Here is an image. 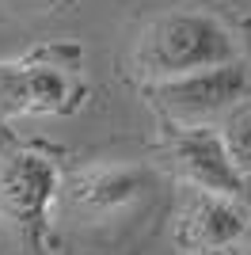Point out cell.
Listing matches in <instances>:
<instances>
[{
  "mask_svg": "<svg viewBox=\"0 0 251 255\" xmlns=\"http://www.w3.org/2000/svg\"><path fill=\"white\" fill-rule=\"evenodd\" d=\"M225 61H236V38L206 11H164L141 31L133 50V69L152 84Z\"/></svg>",
  "mask_w": 251,
  "mask_h": 255,
  "instance_id": "cell-1",
  "label": "cell"
},
{
  "mask_svg": "<svg viewBox=\"0 0 251 255\" xmlns=\"http://www.w3.org/2000/svg\"><path fill=\"white\" fill-rule=\"evenodd\" d=\"M251 92V69L236 57V61L213 65V69H198L187 76H171V80H156L152 84V107L160 115H167L179 126H202L209 118L225 115L232 107L248 99Z\"/></svg>",
  "mask_w": 251,
  "mask_h": 255,
  "instance_id": "cell-2",
  "label": "cell"
},
{
  "mask_svg": "<svg viewBox=\"0 0 251 255\" xmlns=\"http://www.w3.org/2000/svg\"><path fill=\"white\" fill-rule=\"evenodd\" d=\"M57 194V168L42 152H8L0 160V221L11 229L42 225Z\"/></svg>",
  "mask_w": 251,
  "mask_h": 255,
  "instance_id": "cell-3",
  "label": "cell"
},
{
  "mask_svg": "<svg viewBox=\"0 0 251 255\" xmlns=\"http://www.w3.org/2000/svg\"><path fill=\"white\" fill-rule=\"evenodd\" d=\"M248 233V217L232 194H213L190 187L175 221V244L187 255H221L236 248Z\"/></svg>",
  "mask_w": 251,
  "mask_h": 255,
  "instance_id": "cell-4",
  "label": "cell"
},
{
  "mask_svg": "<svg viewBox=\"0 0 251 255\" xmlns=\"http://www.w3.org/2000/svg\"><path fill=\"white\" fill-rule=\"evenodd\" d=\"M152 194V171L141 164H103L73 179V198L76 210L88 217H107V213H122L141 206Z\"/></svg>",
  "mask_w": 251,
  "mask_h": 255,
  "instance_id": "cell-5",
  "label": "cell"
},
{
  "mask_svg": "<svg viewBox=\"0 0 251 255\" xmlns=\"http://www.w3.org/2000/svg\"><path fill=\"white\" fill-rule=\"evenodd\" d=\"M171 160H175V171L183 175L187 187L213 191V194H232V198H236L240 187H244L240 168L232 164V156H229V149H225L221 133H213V129L190 126L187 133L175 141Z\"/></svg>",
  "mask_w": 251,
  "mask_h": 255,
  "instance_id": "cell-6",
  "label": "cell"
},
{
  "mask_svg": "<svg viewBox=\"0 0 251 255\" xmlns=\"http://www.w3.org/2000/svg\"><path fill=\"white\" fill-rule=\"evenodd\" d=\"M0 103L23 115H50L65 111L69 103V80L50 65H31L15 73H0Z\"/></svg>",
  "mask_w": 251,
  "mask_h": 255,
  "instance_id": "cell-7",
  "label": "cell"
},
{
  "mask_svg": "<svg viewBox=\"0 0 251 255\" xmlns=\"http://www.w3.org/2000/svg\"><path fill=\"white\" fill-rule=\"evenodd\" d=\"M221 141H225L232 164L240 168V175H251V107L229 111L225 129H221Z\"/></svg>",
  "mask_w": 251,
  "mask_h": 255,
  "instance_id": "cell-8",
  "label": "cell"
},
{
  "mask_svg": "<svg viewBox=\"0 0 251 255\" xmlns=\"http://www.w3.org/2000/svg\"><path fill=\"white\" fill-rule=\"evenodd\" d=\"M0 4H8V8H19V11H42V8H50L53 0H0Z\"/></svg>",
  "mask_w": 251,
  "mask_h": 255,
  "instance_id": "cell-9",
  "label": "cell"
},
{
  "mask_svg": "<svg viewBox=\"0 0 251 255\" xmlns=\"http://www.w3.org/2000/svg\"><path fill=\"white\" fill-rule=\"evenodd\" d=\"M240 255H251V236H248V240L240 244Z\"/></svg>",
  "mask_w": 251,
  "mask_h": 255,
  "instance_id": "cell-10",
  "label": "cell"
}]
</instances>
